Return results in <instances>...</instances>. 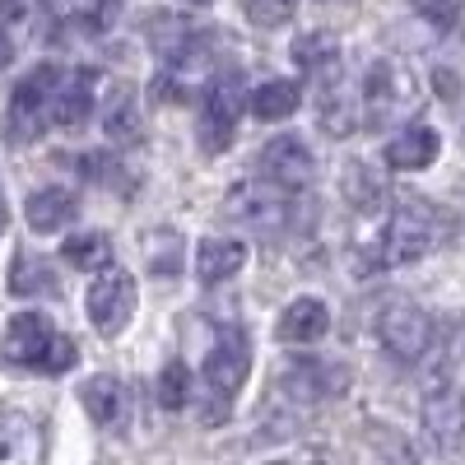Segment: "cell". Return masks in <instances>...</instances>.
<instances>
[{"mask_svg":"<svg viewBox=\"0 0 465 465\" xmlns=\"http://www.w3.org/2000/svg\"><path fill=\"white\" fill-rule=\"evenodd\" d=\"M340 182H344V201L354 205L359 214H377V210H386V182H381L363 159H349Z\"/></svg>","mask_w":465,"mask_h":465,"instance_id":"44dd1931","label":"cell"},{"mask_svg":"<svg viewBox=\"0 0 465 465\" xmlns=\"http://www.w3.org/2000/svg\"><path fill=\"white\" fill-rule=\"evenodd\" d=\"M228 214H238V219H247V223H261V228H280L284 223V214H289V191H280V186H261V182H252V186H238L228 196Z\"/></svg>","mask_w":465,"mask_h":465,"instance_id":"7c38bea8","label":"cell"},{"mask_svg":"<svg viewBox=\"0 0 465 465\" xmlns=\"http://www.w3.org/2000/svg\"><path fill=\"white\" fill-rule=\"evenodd\" d=\"M326 331H331V307L322 298H293L284 317L275 322V335L284 344H317Z\"/></svg>","mask_w":465,"mask_h":465,"instance_id":"9a60e30c","label":"cell"},{"mask_svg":"<svg viewBox=\"0 0 465 465\" xmlns=\"http://www.w3.org/2000/svg\"><path fill=\"white\" fill-rule=\"evenodd\" d=\"M344 381H349L344 368H331V363H317V359H302V363H293V368L275 381V401L289 405L293 414H307L312 405L340 396Z\"/></svg>","mask_w":465,"mask_h":465,"instance_id":"52a82bcc","label":"cell"},{"mask_svg":"<svg viewBox=\"0 0 465 465\" xmlns=\"http://www.w3.org/2000/svg\"><path fill=\"white\" fill-rule=\"evenodd\" d=\"M433 84H438V98H442V103H456V98H460V74H456V70H438Z\"/></svg>","mask_w":465,"mask_h":465,"instance_id":"4dcf8cb0","label":"cell"},{"mask_svg":"<svg viewBox=\"0 0 465 465\" xmlns=\"http://www.w3.org/2000/svg\"><path fill=\"white\" fill-rule=\"evenodd\" d=\"M186 396H191V372H186L182 359H173V363L159 372V405H163V410H182Z\"/></svg>","mask_w":465,"mask_h":465,"instance_id":"484cf974","label":"cell"},{"mask_svg":"<svg viewBox=\"0 0 465 465\" xmlns=\"http://www.w3.org/2000/svg\"><path fill=\"white\" fill-rule=\"evenodd\" d=\"M80 405H84V414L98 423V429H112V423L122 419V410H126L122 381H116L112 372H98V377H89V381L80 386Z\"/></svg>","mask_w":465,"mask_h":465,"instance_id":"d6986e66","label":"cell"},{"mask_svg":"<svg viewBox=\"0 0 465 465\" xmlns=\"http://www.w3.org/2000/svg\"><path fill=\"white\" fill-rule=\"evenodd\" d=\"M451 359H456V363H465V326L451 335Z\"/></svg>","mask_w":465,"mask_h":465,"instance_id":"836d02e7","label":"cell"},{"mask_svg":"<svg viewBox=\"0 0 465 465\" xmlns=\"http://www.w3.org/2000/svg\"><path fill=\"white\" fill-rule=\"evenodd\" d=\"M56 284H52V270L43 265V261H33V256H19L15 261V270H10V293H19V298H28V293H52Z\"/></svg>","mask_w":465,"mask_h":465,"instance_id":"d4e9b609","label":"cell"},{"mask_svg":"<svg viewBox=\"0 0 465 465\" xmlns=\"http://www.w3.org/2000/svg\"><path fill=\"white\" fill-rule=\"evenodd\" d=\"M247 372H252V344H247V335L238 326H223L214 335V344H210V354H205V386H210V396L223 405V414H228L232 396L242 391Z\"/></svg>","mask_w":465,"mask_h":465,"instance_id":"277c9868","label":"cell"},{"mask_svg":"<svg viewBox=\"0 0 465 465\" xmlns=\"http://www.w3.org/2000/svg\"><path fill=\"white\" fill-rule=\"evenodd\" d=\"M135 302H140V289H135V275L126 270H103V275L89 284V322L103 340L122 335L135 317Z\"/></svg>","mask_w":465,"mask_h":465,"instance_id":"8992f818","label":"cell"},{"mask_svg":"<svg viewBox=\"0 0 465 465\" xmlns=\"http://www.w3.org/2000/svg\"><path fill=\"white\" fill-rule=\"evenodd\" d=\"M438 149H442L438 131H429V126H410V131H401L391 144H386V163L401 168V173H419V168H429V163L438 159Z\"/></svg>","mask_w":465,"mask_h":465,"instance_id":"e0dca14e","label":"cell"},{"mask_svg":"<svg viewBox=\"0 0 465 465\" xmlns=\"http://www.w3.org/2000/svg\"><path fill=\"white\" fill-rule=\"evenodd\" d=\"M238 116H242V84L238 80L214 84L205 94V112H201V144H205V153H223L232 144Z\"/></svg>","mask_w":465,"mask_h":465,"instance_id":"30bf717a","label":"cell"},{"mask_svg":"<svg viewBox=\"0 0 465 465\" xmlns=\"http://www.w3.org/2000/svg\"><path fill=\"white\" fill-rule=\"evenodd\" d=\"M24 214H28L33 232H61L74 219V196L65 186H43V191H33V196H28Z\"/></svg>","mask_w":465,"mask_h":465,"instance_id":"ffe728a7","label":"cell"},{"mask_svg":"<svg viewBox=\"0 0 465 465\" xmlns=\"http://www.w3.org/2000/svg\"><path fill=\"white\" fill-rule=\"evenodd\" d=\"M56 80H61V70H56V65H43V70L24 74V80L15 84L10 107H5V140H10V144H28V140L43 135L47 103H52Z\"/></svg>","mask_w":465,"mask_h":465,"instance_id":"3957f363","label":"cell"},{"mask_svg":"<svg viewBox=\"0 0 465 465\" xmlns=\"http://www.w3.org/2000/svg\"><path fill=\"white\" fill-rule=\"evenodd\" d=\"M5 223H10V214H5V205H0V232H5Z\"/></svg>","mask_w":465,"mask_h":465,"instance_id":"d590c367","label":"cell"},{"mask_svg":"<svg viewBox=\"0 0 465 465\" xmlns=\"http://www.w3.org/2000/svg\"><path fill=\"white\" fill-rule=\"evenodd\" d=\"M5 359L15 368H37V372L56 377L80 359V349H74V340H65L43 312H19L5 326Z\"/></svg>","mask_w":465,"mask_h":465,"instance_id":"7a4b0ae2","label":"cell"},{"mask_svg":"<svg viewBox=\"0 0 465 465\" xmlns=\"http://www.w3.org/2000/svg\"><path fill=\"white\" fill-rule=\"evenodd\" d=\"M37 5H43L47 15H56V19H65V15L80 10V0H37Z\"/></svg>","mask_w":465,"mask_h":465,"instance_id":"1f68e13d","label":"cell"},{"mask_svg":"<svg viewBox=\"0 0 465 465\" xmlns=\"http://www.w3.org/2000/svg\"><path fill=\"white\" fill-rule=\"evenodd\" d=\"M61 256L74 270H98V265L112 261V238H107V232H74V238L61 247Z\"/></svg>","mask_w":465,"mask_h":465,"instance_id":"cb8c5ba5","label":"cell"},{"mask_svg":"<svg viewBox=\"0 0 465 465\" xmlns=\"http://www.w3.org/2000/svg\"><path fill=\"white\" fill-rule=\"evenodd\" d=\"M293 5H298V0H242V10H247V19H252L256 28H280V24H289V19H293Z\"/></svg>","mask_w":465,"mask_h":465,"instance_id":"83f0119b","label":"cell"},{"mask_svg":"<svg viewBox=\"0 0 465 465\" xmlns=\"http://www.w3.org/2000/svg\"><path fill=\"white\" fill-rule=\"evenodd\" d=\"M47 442L28 414H0V465H43Z\"/></svg>","mask_w":465,"mask_h":465,"instance_id":"4fadbf2b","label":"cell"},{"mask_svg":"<svg viewBox=\"0 0 465 465\" xmlns=\"http://www.w3.org/2000/svg\"><path fill=\"white\" fill-rule=\"evenodd\" d=\"M261 177L280 191H298L312 182V149H307L298 135H275L261 149Z\"/></svg>","mask_w":465,"mask_h":465,"instance_id":"9c48e42d","label":"cell"},{"mask_svg":"<svg viewBox=\"0 0 465 465\" xmlns=\"http://www.w3.org/2000/svg\"><path fill=\"white\" fill-rule=\"evenodd\" d=\"M419 19H429L433 28H451L456 24V0H410Z\"/></svg>","mask_w":465,"mask_h":465,"instance_id":"f546056e","label":"cell"},{"mask_svg":"<svg viewBox=\"0 0 465 465\" xmlns=\"http://www.w3.org/2000/svg\"><path fill=\"white\" fill-rule=\"evenodd\" d=\"M423 429H429L433 447L456 451L465 442V391H456V386H433L429 401H423Z\"/></svg>","mask_w":465,"mask_h":465,"instance_id":"8fae6325","label":"cell"},{"mask_svg":"<svg viewBox=\"0 0 465 465\" xmlns=\"http://www.w3.org/2000/svg\"><path fill=\"white\" fill-rule=\"evenodd\" d=\"M182 5H214V0H182Z\"/></svg>","mask_w":465,"mask_h":465,"instance_id":"8d00e7d4","label":"cell"},{"mask_svg":"<svg viewBox=\"0 0 465 465\" xmlns=\"http://www.w3.org/2000/svg\"><path fill=\"white\" fill-rule=\"evenodd\" d=\"M451 228H456V223H451V214H447V210H438L433 201H423V196L401 201V205H396V214H391V223H386V232H381V242L368 252V261H372L377 270L423 261V256H429V252L447 238Z\"/></svg>","mask_w":465,"mask_h":465,"instance_id":"6da1fadb","label":"cell"},{"mask_svg":"<svg viewBox=\"0 0 465 465\" xmlns=\"http://www.w3.org/2000/svg\"><path fill=\"white\" fill-rule=\"evenodd\" d=\"M103 131L112 144H135L140 140V103L131 84H112L107 103H103Z\"/></svg>","mask_w":465,"mask_h":465,"instance_id":"ac0fdd59","label":"cell"},{"mask_svg":"<svg viewBox=\"0 0 465 465\" xmlns=\"http://www.w3.org/2000/svg\"><path fill=\"white\" fill-rule=\"evenodd\" d=\"M326 94H335V89H326ZM322 122H326V131H331V135H354L359 112H354V103H349L344 94H335V103H331V98L322 103Z\"/></svg>","mask_w":465,"mask_h":465,"instance_id":"f1b7e54d","label":"cell"},{"mask_svg":"<svg viewBox=\"0 0 465 465\" xmlns=\"http://www.w3.org/2000/svg\"><path fill=\"white\" fill-rule=\"evenodd\" d=\"M298 98L302 89L293 80H265L261 89H252V112L256 122H284V116L298 112Z\"/></svg>","mask_w":465,"mask_h":465,"instance_id":"603a6c76","label":"cell"},{"mask_svg":"<svg viewBox=\"0 0 465 465\" xmlns=\"http://www.w3.org/2000/svg\"><path fill=\"white\" fill-rule=\"evenodd\" d=\"M247 265V247L232 238H201L196 247V280L201 284H223Z\"/></svg>","mask_w":465,"mask_h":465,"instance_id":"2e32d148","label":"cell"},{"mask_svg":"<svg viewBox=\"0 0 465 465\" xmlns=\"http://www.w3.org/2000/svg\"><path fill=\"white\" fill-rule=\"evenodd\" d=\"M144 256H149L153 275H177V265H182V247H177L173 232H153L149 247H144Z\"/></svg>","mask_w":465,"mask_h":465,"instance_id":"4316f807","label":"cell"},{"mask_svg":"<svg viewBox=\"0 0 465 465\" xmlns=\"http://www.w3.org/2000/svg\"><path fill=\"white\" fill-rule=\"evenodd\" d=\"M293 65L302 74H322V80H331V74H340V43L331 33H302L293 43Z\"/></svg>","mask_w":465,"mask_h":465,"instance_id":"7402d4cb","label":"cell"},{"mask_svg":"<svg viewBox=\"0 0 465 465\" xmlns=\"http://www.w3.org/2000/svg\"><path fill=\"white\" fill-rule=\"evenodd\" d=\"M10 56H15V52H10V43H5V37H0V70L10 65Z\"/></svg>","mask_w":465,"mask_h":465,"instance_id":"e575fe53","label":"cell"},{"mask_svg":"<svg viewBox=\"0 0 465 465\" xmlns=\"http://www.w3.org/2000/svg\"><path fill=\"white\" fill-rule=\"evenodd\" d=\"M24 10H28V0H0V19H10V24H19Z\"/></svg>","mask_w":465,"mask_h":465,"instance_id":"d6a6232c","label":"cell"},{"mask_svg":"<svg viewBox=\"0 0 465 465\" xmlns=\"http://www.w3.org/2000/svg\"><path fill=\"white\" fill-rule=\"evenodd\" d=\"M414 103V74L396 61H377L368 70V122L386 126Z\"/></svg>","mask_w":465,"mask_h":465,"instance_id":"ba28073f","label":"cell"},{"mask_svg":"<svg viewBox=\"0 0 465 465\" xmlns=\"http://www.w3.org/2000/svg\"><path fill=\"white\" fill-rule=\"evenodd\" d=\"M377 340H381V349H386L396 363H419L423 354H429V344H433V322L423 317L414 302H401V298H396V302L381 307Z\"/></svg>","mask_w":465,"mask_h":465,"instance_id":"5b68a950","label":"cell"},{"mask_svg":"<svg viewBox=\"0 0 465 465\" xmlns=\"http://www.w3.org/2000/svg\"><path fill=\"white\" fill-rule=\"evenodd\" d=\"M89 112H94V70L61 74L52 89V103H47V116L56 126H84Z\"/></svg>","mask_w":465,"mask_h":465,"instance_id":"5bb4252c","label":"cell"}]
</instances>
